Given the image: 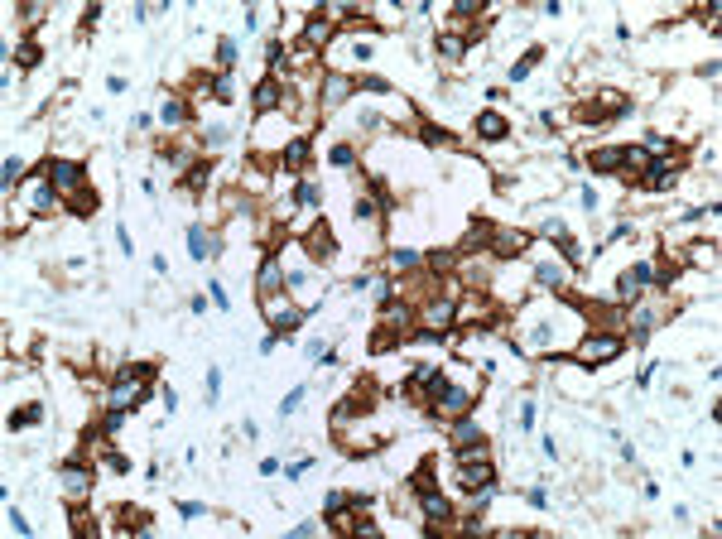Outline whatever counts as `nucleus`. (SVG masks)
Segmentation results:
<instances>
[{"instance_id":"obj_1","label":"nucleus","mask_w":722,"mask_h":539,"mask_svg":"<svg viewBox=\"0 0 722 539\" xmlns=\"http://www.w3.org/2000/svg\"><path fill=\"white\" fill-rule=\"evenodd\" d=\"M44 173L53 178V188H63V193H82V178H87V169L82 164H73V159H49L44 164Z\"/></svg>"},{"instance_id":"obj_2","label":"nucleus","mask_w":722,"mask_h":539,"mask_svg":"<svg viewBox=\"0 0 722 539\" xmlns=\"http://www.w3.org/2000/svg\"><path fill=\"white\" fill-rule=\"evenodd\" d=\"M621 347H626V342H621L616 333H592V337L583 342V361H588V366L612 361V357H621Z\"/></svg>"},{"instance_id":"obj_3","label":"nucleus","mask_w":722,"mask_h":539,"mask_svg":"<svg viewBox=\"0 0 722 539\" xmlns=\"http://www.w3.org/2000/svg\"><path fill=\"white\" fill-rule=\"evenodd\" d=\"M588 164H592L597 173H616V169H626V145H607V149H592V154H588Z\"/></svg>"},{"instance_id":"obj_4","label":"nucleus","mask_w":722,"mask_h":539,"mask_svg":"<svg viewBox=\"0 0 722 539\" xmlns=\"http://www.w3.org/2000/svg\"><path fill=\"white\" fill-rule=\"evenodd\" d=\"M467 405H472V390H457V385H448V390L433 400V409H438V414H462Z\"/></svg>"},{"instance_id":"obj_5","label":"nucleus","mask_w":722,"mask_h":539,"mask_svg":"<svg viewBox=\"0 0 722 539\" xmlns=\"http://www.w3.org/2000/svg\"><path fill=\"white\" fill-rule=\"evenodd\" d=\"M63 486H68V496L77 501V496H87V486H92V472H87V467H77V462H63Z\"/></svg>"},{"instance_id":"obj_6","label":"nucleus","mask_w":722,"mask_h":539,"mask_svg":"<svg viewBox=\"0 0 722 539\" xmlns=\"http://www.w3.org/2000/svg\"><path fill=\"white\" fill-rule=\"evenodd\" d=\"M352 87H357V77H342V73H333V77H328V87H323V106H342Z\"/></svg>"},{"instance_id":"obj_7","label":"nucleus","mask_w":722,"mask_h":539,"mask_svg":"<svg viewBox=\"0 0 722 539\" xmlns=\"http://www.w3.org/2000/svg\"><path fill=\"white\" fill-rule=\"evenodd\" d=\"M492 245H496V255L506 260V255H520V250L530 245V236H525V231H496V236H492Z\"/></svg>"},{"instance_id":"obj_8","label":"nucleus","mask_w":722,"mask_h":539,"mask_svg":"<svg viewBox=\"0 0 722 539\" xmlns=\"http://www.w3.org/2000/svg\"><path fill=\"white\" fill-rule=\"evenodd\" d=\"M429 333H448L453 323H457V304H429Z\"/></svg>"},{"instance_id":"obj_9","label":"nucleus","mask_w":722,"mask_h":539,"mask_svg":"<svg viewBox=\"0 0 722 539\" xmlns=\"http://www.w3.org/2000/svg\"><path fill=\"white\" fill-rule=\"evenodd\" d=\"M506 130H511V125H506L501 111H481V116H477V135H481V140H501Z\"/></svg>"},{"instance_id":"obj_10","label":"nucleus","mask_w":722,"mask_h":539,"mask_svg":"<svg viewBox=\"0 0 722 539\" xmlns=\"http://www.w3.org/2000/svg\"><path fill=\"white\" fill-rule=\"evenodd\" d=\"M669 183H674V169L664 164V154H655V159H650V173H645V188L660 193V188H669Z\"/></svg>"},{"instance_id":"obj_11","label":"nucleus","mask_w":722,"mask_h":539,"mask_svg":"<svg viewBox=\"0 0 722 539\" xmlns=\"http://www.w3.org/2000/svg\"><path fill=\"white\" fill-rule=\"evenodd\" d=\"M419 505H424V515H429V520H448V515H453V505H448V501H443V491H433V486H429V491H419Z\"/></svg>"},{"instance_id":"obj_12","label":"nucleus","mask_w":722,"mask_h":539,"mask_svg":"<svg viewBox=\"0 0 722 539\" xmlns=\"http://www.w3.org/2000/svg\"><path fill=\"white\" fill-rule=\"evenodd\" d=\"M280 106V77H265L261 87H256V111L265 116V111H275Z\"/></svg>"},{"instance_id":"obj_13","label":"nucleus","mask_w":722,"mask_h":539,"mask_svg":"<svg viewBox=\"0 0 722 539\" xmlns=\"http://www.w3.org/2000/svg\"><path fill=\"white\" fill-rule=\"evenodd\" d=\"M492 236H496V226H492V221H477V226L467 231V241H462V250H477V245H492Z\"/></svg>"},{"instance_id":"obj_14","label":"nucleus","mask_w":722,"mask_h":539,"mask_svg":"<svg viewBox=\"0 0 722 539\" xmlns=\"http://www.w3.org/2000/svg\"><path fill=\"white\" fill-rule=\"evenodd\" d=\"M650 270H655V265H636V270H626V275H621V294H626V299L650 280Z\"/></svg>"},{"instance_id":"obj_15","label":"nucleus","mask_w":722,"mask_h":539,"mask_svg":"<svg viewBox=\"0 0 722 539\" xmlns=\"http://www.w3.org/2000/svg\"><path fill=\"white\" fill-rule=\"evenodd\" d=\"M540 58H544V49H530V53H525V58H520V63L511 68V82H525V77H530V73L540 68Z\"/></svg>"},{"instance_id":"obj_16","label":"nucleus","mask_w":722,"mask_h":539,"mask_svg":"<svg viewBox=\"0 0 722 539\" xmlns=\"http://www.w3.org/2000/svg\"><path fill=\"white\" fill-rule=\"evenodd\" d=\"M44 419V405H25V409H10V429H29Z\"/></svg>"},{"instance_id":"obj_17","label":"nucleus","mask_w":722,"mask_h":539,"mask_svg":"<svg viewBox=\"0 0 722 539\" xmlns=\"http://www.w3.org/2000/svg\"><path fill=\"white\" fill-rule=\"evenodd\" d=\"M453 443H457V448H472V443H481V429H477L472 419H457V429H453Z\"/></svg>"},{"instance_id":"obj_18","label":"nucleus","mask_w":722,"mask_h":539,"mask_svg":"<svg viewBox=\"0 0 722 539\" xmlns=\"http://www.w3.org/2000/svg\"><path fill=\"white\" fill-rule=\"evenodd\" d=\"M304 164H309V140H294L285 149V169H304Z\"/></svg>"},{"instance_id":"obj_19","label":"nucleus","mask_w":722,"mask_h":539,"mask_svg":"<svg viewBox=\"0 0 722 539\" xmlns=\"http://www.w3.org/2000/svg\"><path fill=\"white\" fill-rule=\"evenodd\" d=\"M29 207H34V212H49V207H53L49 183H29Z\"/></svg>"},{"instance_id":"obj_20","label":"nucleus","mask_w":722,"mask_h":539,"mask_svg":"<svg viewBox=\"0 0 722 539\" xmlns=\"http://www.w3.org/2000/svg\"><path fill=\"white\" fill-rule=\"evenodd\" d=\"M97 207H101V197H97L92 188H82V193H73V212H77V217H87V212H97Z\"/></svg>"},{"instance_id":"obj_21","label":"nucleus","mask_w":722,"mask_h":539,"mask_svg":"<svg viewBox=\"0 0 722 539\" xmlns=\"http://www.w3.org/2000/svg\"><path fill=\"white\" fill-rule=\"evenodd\" d=\"M535 280H540L544 289H564V270H559V265H540V270H535Z\"/></svg>"},{"instance_id":"obj_22","label":"nucleus","mask_w":722,"mask_h":539,"mask_svg":"<svg viewBox=\"0 0 722 539\" xmlns=\"http://www.w3.org/2000/svg\"><path fill=\"white\" fill-rule=\"evenodd\" d=\"M275 289H280V265L265 260V265H261V294H275Z\"/></svg>"},{"instance_id":"obj_23","label":"nucleus","mask_w":722,"mask_h":539,"mask_svg":"<svg viewBox=\"0 0 722 539\" xmlns=\"http://www.w3.org/2000/svg\"><path fill=\"white\" fill-rule=\"evenodd\" d=\"M309 250H313V255H333V236H328V226H313V236H309Z\"/></svg>"},{"instance_id":"obj_24","label":"nucleus","mask_w":722,"mask_h":539,"mask_svg":"<svg viewBox=\"0 0 722 539\" xmlns=\"http://www.w3.org/2000/svg\"><path fill=\"white\" fill-rule=\"evenodd\" d=\"M188 250H193V260H207V250H212V241H207V236H202V231L193 226V231H188Z\"/></svg>"},{"instance_id":"obj_25","label":"nucleus","mask_w":722,"mask_h":539,"mask_svg":"<svg viewBox=\"0 0 722 539\" xmlns=\"http://www.w3.org/2000/svg\"><path fill=\"white\" fill-rule=\"evenodd\" d=\"M183 116H188V106H183V101H164V111H159V121H164V125H178Z\"/></svg>"},{"instance_id":"obj_26","label":"nucleus","mask_w":722,"mask_h":539,"mask_svg":"<svg viewBox=\"0 0 722 539\" xmlns=\"http://www.w3.org/2000/svg\"><path fill=\"white\" fill-rule=\"evenodd\" d=\"M438 49H443L448 58H457V53H462L467 44H462V34H443V39H438Z\"/></svg>"},{"instance_id":"obj_27","label":"nucleus","mask_w":722,"mask_h":539,"mask_svg":"<svg viewBox=\"0 0 722 539\" xmlns=\"http://www.w3.org/2000/svg\"><path fill=\"white\" fill-rule=\"evenodd\" d=\"M294 202H304V207H318V188H313V183H299V188H294Z\"/></svg>"},{"instance_id":"obj_28","label":"nucleus","mask_w":722,"mask_h":539,"mask_svg":"<svg viewBox=\"0 0 722 539\" xmlns=\"http://www.w3.org/2000/svg\"><path fill=\"white\" fill-rule=\"evenodd\" d=\"M304 34H309V39H313V44H323V39H328V20H318V15H313V20H309V29H304Z\"/></svg>"},{"instance_id":"obj_29","label":"nucleus","mask_w":722,"mask_h":539,"mask_svg":"<svg viewBox=\"0 0 722 539\" xmlns=\"http://www.w3.org/2000/svg\"><path fill=\"white\" fill-rule=\"evenodd\" d=\"M352 159H357L352 145H337V149H333V164H337V169H352Z\"/></svg>"},{"instance_id":"obj_30","label":"nucleus","mask_w":722,"mask_h":539,"mask_svg":"<svg viewBox=\"0 0 722 539\" xmlns=\"http://www.w3.org/2000/svg\"><path fill=\"white\" fill-rule=\"evenodd\" d=\"M231 92H236L231 77H217V82H212V97H217V101H231Z\"/></svg>"},{"instance_id":"obj_31","label":"nucleus","mask_w":722,"mask_h":539,"mask_svg":"<svg viewBox=\"0 0 722 539\" xmlns=\"http://www.w3.org/2000/svg\"><path fill=\"white\" fill-rule=\"evenodd\" d=\"M352 212H357V221H366V217H376V197H357V207H352Z\"/></svg>"},{"instance_id":"obj_32","label":"nucleus","mask_w":722,"mask_h":539,"mask_svg":"<svg viewBox=\"0 0 722 539\" xmlns=\"http://www.w3.org/2000/svg\"><path fill=\"white\" fill-rule=\"evenodd\" d=\"M34 63H39V44H25L20 49V68H34Z\"/></svg>"},{"instance_id":"obj_33","label":"nucleus","mask_w":722,"mask_h":539,"mask_svg":"<svg viewBox=\"0 0 722 539\" xmlns=\"http://www.w3.org/2000/svg\"><path fill=\"white\" fill-rule=\"evenodd\" d=\"M217 381H221V371L212 366V371H207V385H202V390H207V405H217Z\"/></svg>"},{"instance_id":"obj_34","label":"nucleus","mask_w":722,"mask_h":539,"mask_svg":"<svg viewBox=\"0 0 722 539\" xmlns=\"http://www.w3.org/2000/svg\"><path fill=\"white\" fill-rule=\"evenodd\" d=\"M357 87H371V92H390L385 77H357Z\"/></svg>"},{"instance_id":"obj_35","label":"nucleus","mask_w":722,"mask_h":539,"mask_svg":"<svg viewBox=\"0 0 722 539\" xmlns=\"http://www.w3.org/2000/svg\"><path fill=\"white\" fill-rule=\"evenodd\" d=\"M15 178H20V159L10 154V159H5V188H15Z\"/></svg>"},{"instance_id":"obj_36","label":"nucleus","mask_w":722,"mask_h":539,"mask_svg":"<svg viewBox=\"0 0 722 539\" xmlns=\"http://www.w3.org/2000/svg\"><path fill=\"white\" fill-rule=\"evenodd\" d=\"M299 400H304V385H299V390H289V395H285V405H280V414H289V409H299Z\"/></svg>"},{"instance_id":"obj_37","label":"nucleus","mask_w":722,"mask_h":539,"mask_svg":"<svg viewBox=\"0 0 722 539\" xmlns=\"http://www.w3.org/2000/svg\"><path fill=\"white\" fill-rule=\"evenodd\" d=\"M217 58H221V63H231V58H236V44H231V39H221V44H217Z\"/></svg>"},{"instance_id":"obj_38","label":"nucleus","mask_w":722,"mask_h":539,"mask_svg":"<svg viewBox=\"0 0 722 539\" xmlns=\"http://www.w3.org/2000/svg\"><path fill=\"white\" fill-rule=\"evenodd\" d=\"M424 140H429V145H443V140H448V130H438V125H424Z\"/></svg>"},{"instance_id":"obj_39","label":"nucleus","mask_w":722,"mask_h":539,"mask_svg":"<svg viewBox=\"0 0 722 539\" xmlns=\"http://www.w3.org/2000/svg\"><path fill=\"white\" fill-rule=\"evenodd\" d=\"M400 265L409 270V265H419V255H414V250H395V270H400Z\"/></svg>"},{"instance_id":"obj_40","label":"nucleus","mask_w":722,"mask_h":539,"mask_svg":"<svg viewBox=\"0 0 722 539\" xmlns=\"http://www.w3.org/2000/svg\"><path fill=\"white\" fill-rule=\"evenodd\" d=\"M549 337H554V328H549V323H540V328H535V337H530V342H535V347H544V342H549Z\"/></svg>"}]
</instances>
